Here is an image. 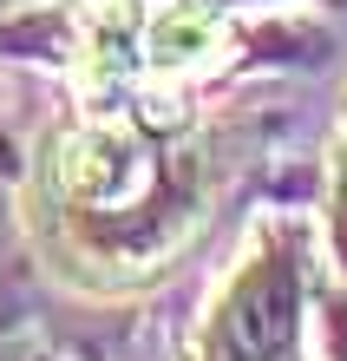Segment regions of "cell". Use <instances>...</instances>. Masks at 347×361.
<instances>
[{
	"label": "cell",
	"instance_id": "cell-2",
	"mask_svg": "<svg viewBox=\"0 0 347 361\" xmlns=\"http://www.w3.org/2000/svg\"><path fill=\"white\" fill-rule=\"evenodd\" d=\"M197 47H210V20H164V27L158 33H151V53H158V59H190V53H197Z\"/></svg>",
	"mask_w": 347,
	"mask_h": 361
},
{
	"label": "cell",
	"instance_id": "cell-3",
	"mask_svg": "<svg viewBox=\"0 0 347 361\" xmlns=\"http://www.w3.org/2000/svg\"><path fill=\"white\" fill-rule=\"evenodd\" d=\"M334 250L347 263V164H341V190H334Z\"/></svg>",
	"mask_w": 347,
	"mask_h": 361
},
{
	"label": "cell",
	"instance_id": "cell-4",
	"mask_svg": "<svg viewBox=\"0 0 347 361\" xmlns=\"http://www.w3.org/2000/svg\"><path fill=\"white\" fill-rule=\"evenodd\" d=\"M328 342H334V361H347V302L328 309Z\"/></svg>",
	"mask_w": 347,
	"mask_h": 361
},
{
	"label": "cell",
	"instance_id": "cell-1",
	"mask_svg": "<svg viewBox=\"0 0 347 361\" xmlns=\"http://www.w3.org/2000/svg\"><path fill=\"white\" fill-rule=\"evenodd\" d=\"M210 361H295V263L269 250L223 295L210 329Z\"/></svg>",
	"mask_w": 347,
	"mask_h": 361
}]
</instances>
